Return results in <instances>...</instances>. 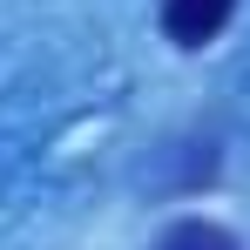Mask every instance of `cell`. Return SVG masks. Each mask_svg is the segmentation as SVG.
<instances>
[{
  "label": "cell",
  "mask_w": 250,
  "mask_h": 250,
  "mask_svg": "<svg viewBox=\"0 0 250 250\" xmlns=\"http://www.w3.org/2000/svg\"><path fill=\"white\" fill-rule=\"evenodd\" d=\"M230 14H237V0H163V34L196 54L230 27Z\"/></svg>",
  "instance_id": "obj_1"
},
{
  "label": "cell",
  "mask_w": 250,
  "mask_h": 250,
  "mask_svg": "<svg viewBox=\"0 0 250 250\" xmlns=\"http://www.w3.org/2000/svg\"><path fill=\"white\" fill-rule=\"evenodd\" d=\"M156 250H237V237H230L223 223H209V216H183V223L163 230Z\"/></svg>",
  "instance_id": "obj_2"
}]
</instances>
